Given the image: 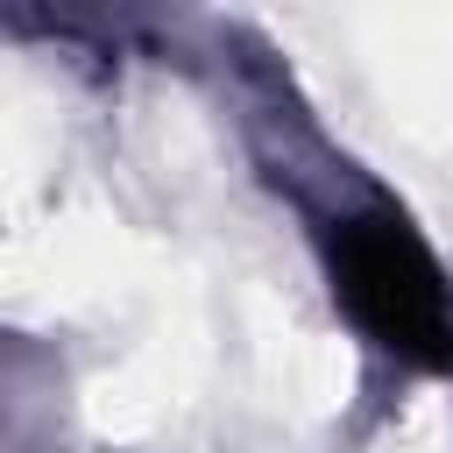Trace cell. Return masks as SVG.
I'll list each match as a JSON object with an SVG mask.
<instances>
[{
  "mask_svg": "<svg viewBox=\"0 0 453 453\" xmlns=\"http://www.w3.org/2000/svg\"><path fill=\"white\" fill-rule=\"evenodd\" d=\"M326 269H333L340 304L354 311V326L382 354H396L411 368H453V297H446V276H439L432 248L396 212L375 205V212L333 219Z\"/></svg>",
  "mask_w": 453,
  "mask_h": 453,
  "instance_id": "1",
  "label": "cell"
}]
</instances>
